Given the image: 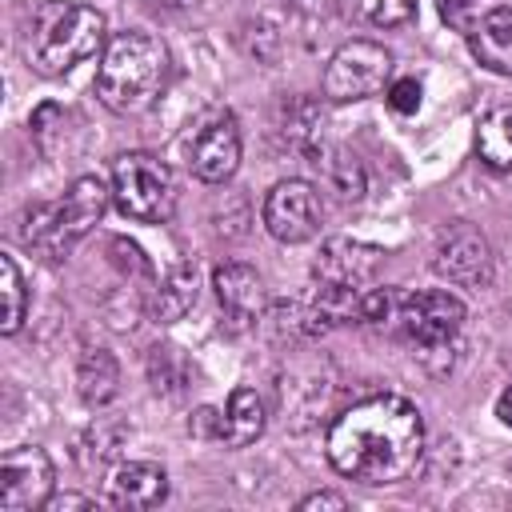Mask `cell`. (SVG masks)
<instances>
[{
    "label": "cell",
    "mask_w": 512,
    "mask_h": 512,
    "mask_svg": "<svg viewBox=\"0 0 512 512\" xmlns=\"http://www.w3.org/2000/svg\"><path fill=\"white\" fill-rule=\"evenodd\" d=\"M188 172L204 184H224L240 168V124L228 108H208L184 136Z\"/></svg>",
    "instance_id": "7"
},
{
    "label": "cell",
    "mask_w": 512,
    "mask_h": 512,
    "mask_svg": "<svg viewBox=\"0 0 512 512\" xmlns=\"http://www.w3.org/2000/svg\"><path fill=\"white\" fill-rule=\"evenodd\" d=\"M380 264H384V248L336 236V240L320 244V256L312 260V276L320 284H332V288H360L376 276Z\"/></svg>",
    "instance_id": "12"
},
{
    "label": "cell",
    "mask_w": 512,
    "mask_h": 512,
    "mask_svg": "<svg viewBox=\"0 0 512 512\" xmlns=\"http://www.w3.org/2000/svg\"><path fill=\"white\" fill-rule=\"evenodd\" d=\"M476 152L492 172H512V104H496L480 116Z\"/></svg>",
    "instance_id": "17"
},
{
    "label": "cell",
    "mask_w": 512,
    "mask_h": 512,
    "mask_svg": "<svg viewBox=\"0 0 512 512\" xmlns=\"http://www.w3.org/2000/svg\"><path fill=\"white\" fill-rule=\"evenodd\" d=\"M392 84V52L376 40H344L324 68V96L332 104L368 100Z\"/></svg>",
    "instance_id": "6"
},
{
    "label": "cell",
    "mask_w": 512,
    "mask_h": 512,
    "mask_svg": "<svg viewBox=\"0 0 512 512\" xmlns=\"http://www.w3.org/2000/svg\"><path fill=\"white\" fill-rule=\"evenodd\" d=\"M112 200L128 220L164 224L176 208V180L152 152H124L112 164Z\"/></svg>",
    "instance_id": "5"
},
{
    "label": "cell",
    "mask_w": 512,
    "mask_h": 512,
    "mask_svg": "<svg viewBox=\"0 0 512 512\" xmlns=\"http://www.w3.org/2000/svg\"><path fill=\"white\" fill-rule=\"evenodd\" d=\"M468 48H472V56H476L488 72L512 76V8H508V4H496V8L472 28Z\"/></svg>",
    "instance_id": "15"
},
{
    "label": "cell",
    "mask_w": 512,
    "mask_h": 512,
    "mask_svg": "<svg viewBox=\"0 0 512 512\" xmlns=\"http://www.w3.org/2000/svg\"><path fill=\"white\" fill-rule=\"evenodd\" d=\"M464 300L448 288H424V292H412L400 300L396 308V320L404 328V336L424 348V352H436V348H448L460 328H464Z\"/></svg>",
    "instance_id": "8"
},
{
    "label": "cell",
    "mask_w": 512,
    "mask_h": 512,
    "mask_svg": "<svg viewBox=\"0 0 512 512\" xmlns=\"http://www.w3.org/2000/svg\"><path fill=\"white\" fill-rule=\"evenodd\" d=\"M144 4H152V8H168V12H180V8H192V4H200V0H144Z\"/></svg>",
    "instance_id": "29"
},
{
    "label": "cell",
    "mask_w": 512,
    "mask_h": 512,
    "mask_svg": "<svg viewBox=\"0 0 512 512\" xmlns=\"http://www.w3.org/2000/svg\"><path fill=\"white\" fill-rule=\"evenodd\" d=\"M320 196L308 180H280L264 196V228L280 244H304L320 232Z\"/></svg>",
    "instance_id": "11"
},
{
    "label": "cell",
    "mask_w": 512,
    "mask_h": 512,
    "mask_svg": "<svg viewBox=\"0 0 512 512\" xmlns=\"http://www.w3.org/2000/svg\"><path fill=\"white\" fill-rule=\"evenodd\" d=\"M168 72H172V60L164 40L144 28H124L100 52L96 96L116 116H140L160 100Z\"/></svg>",
    "instance_id": "2"
},
{
    "label": "cell",
    "mask_w": 512,
    "mask_h": 512,
    "mask_svg": "<svg viewBox=\"0 0 512 512\" xmlns=\"http://www.w3.org/2000/svg\"><path fill=\"white\" fill-rule=\"evenodd\" d=\"M496 416H500V420L512 428V384L500 392V400H496Z\"/></svg>",
    "instance_id": "28"
},
{
    "label": "cell",
    "mask_w": 512,
    "mask_h": 512,
    "mask_svg": "<svg viewBox=\"0 0 512 512\" xmlns=\"http://www.w3.org/2000/svg\"><path fill=\"white\" fill-rule=\"evenodd\" d=\"M384 96H388V108H392V112H400V116H412V112L420 108V96H424V88H420L412 76H400V80H392V84L384 88Z\"/></svg>",
    "instance_id": "24"
},
{
    "label": "cell",
    "mask_w": 512,
    "mask_h": 512,
    "mask_svg": "<svg viewBox=\"0 0 512 512\" xmlns=\"http://www.w3.org/2000/svg\"><path fill=\"white\" fill-rule=\"evenodd\" d=\"M260 432H264V400H260L252 388H236V392L228 396V408H224L220 444H228V448H248Z\"/></svg>",
    "instance_id": "19"
},
{
    "label": "cell",
    "mask_w": 512,
    "mask_h": 512,
    "mask_svg": "<svg viewBox=\"0 0 512 512\" xmlns=\"http://www.w3.org/2000/svg\"><path fill=\"white\" fill-rule=\"evenodd\" d=\"M340 12L368 28H400L416 16V0H340Z\"/></svg>",
    "instance_id": "21"
},
{
    "label": "cell",
    "mask_w": 512,
    "mask_h": 512,
    "mask_svg": "<svg viewBox=\"0 0 512 512\" xmlns=\"http://www.w3.org/2000/svg\"><path fill=\"white\" fill-rule=\"evenodd\" d=\"M52 500V460L36 444L0 456V512H36Z\"/></svg>",
    "instance_id": "10"
},
{
    "label": "cell",
    "mask_w": 512,
    "mask_h": 512,
    "mask_svg": "<svg viewBox=\"0 0 512 512\" xmlns=\"http://www.w3.org/2000/svg\"><path fill=\"white\" fill-rule=\"evenodd\" d=\"M104 48V16L92 4L44 0L28 24V60L40 76H64Z\"/></svg>",
    "instance_id": "3"
},
{
    "label": "cell",
    "mask_w": 512,
    "mask_h": 512,
    "mask_svg": "<svg viewBox=\"0 0 512 512\" xmlns=\"http://www.w3.org/2000/svg\"><path fill=\"white\" fill-rule=\"evenodd\" d=\"M220 428H224V412H216V408H200V412L188 420V432L208 436V440H220Z\"/></svg>",
    "instance_id": "25"
},
{
    "label": "cell",
    "mask_w": 512,
    "mask_h": 512,
    "mask_svg": "<svg viewBox=\"0 0 512 512\" xmlns=\"http://www.w3.org/2000/svg\"><path fill=\"white\" fill-rule=\"evenodd\" d=\"M44 508H48V512H64V508H92V500H88V496H72V492H60V496H52Z\"/></svg>",
    "instance_id": "27"
},
{
    "label": "cell",
    "mask_w": 512,
    "mask_h": 512,
    "mask_svg": "<svg viewBox=\"0 0 512 512\" xmlns=\"http://www.w3.org/2000/svg\"><path fill=\"white\" fill-rule=\"evenodd\" d=\"M432 268L456 288H484L492 280V248L476 224L456 220L436 236Z\"/></svg>",
    "instance_id": "9"
},
{
    "label": "cell",
    "mask_w": 512,
    "mask_h": 512,
    "mask_svg": "<svg viewBox=\"0 0 512 512\" xmlns=\"http://www.w3.org/2000/svg\"><path fill=\"white\" fill-rule=\"evenodd\" d=\"M212 288L232 324H256L264 316V280L248 264H220L212 272Z\"/></svg>",
    "instance_id": "14"
},
{
    "label": "cell",
    "mask_w": 512,
    "mask_h": 512,
    "mask_svg": "<svg viewBox=\"0 0 512 512\" xmlns=\"http://www.w3.org/2000/svg\"><path fill=\"white\" fill-rule=\"evenodd\" d=\"M296 8H304V12H324L328 8V0H292Z\"/></svg>",
    "instance_id": "30"
},
{
    "label": "cell",
    "mask_w": 512,
    "mask_h": 512,
    "mask_svg": "<svg viewBox=\"0 0 512 512\" xmlns=\"http://www.w3.org/2000/svg\"><path fill=\"white\" fill-rule=\"evenodd\" d=\"M0 288H4L0 332L12 336V332L24 324V312H28V288H24V276H20L16 256H8V252H0Z\"/></svg>",
    "instance_id": "22"
},
{
    "label": "cell",
    "mask_w": 512,
    "mask_h": 512,
    "mask_svg": "<svg viewBox=\"0 0 512 512\" xmlns=\"http://www.w3.org/2000/svg\"><path fill=\"white\" fill-rule=\"evenodd\" d=\"M328 464L360 484H400L424 460V420L412 400L380 392L344 408L324 436Z\"/></svg>",
    "instance_id": "1"
},
{
    "label": "cell",
    "mask_w": 512,
    "mask_h": 512,
    "mask_svg": "<svg viewBox=\"0 0 512 512\" xmlns=\"http://www.w3.org/2000/svg\"><path fill=\"white\" fill-rule=\"evenodd\" d=\"M108 200H112V188L100 176H80L68 184V192L60 200L36 204L24 216L20 240L32 252H40L44 260H64L100 224V216L108 212Z\"/></svg>",
    "instance_id": "4"
},
{
    "label": "cell",
    "mask_w": 512,
    "mask_h": 512,
    "mask_svg": "<svg viewBox=\"0 0 512 512\" xmlns=\"http://www.w3.org/2000/svg\"><path fill=\"white\" fill-rule=\"evenodd\" d=\"M436 8H440V16H444L448 28L472 36V28H476L496 4H488V0H436Z\"/></svg>",
    "instance_id": "23"
},
{
    "label": "cell",
    "mask_w": 512,
    "mask_h": 512,
    "mask_svg": "<svg viewBox=\"0 0 512 512\" xmlns=\"http://www.w3.org/2000/svg\"><path fill=\"white\" fill-rule=\"evenodd\" d=\"M296 508H300V512H312V508H348V500H344L340 492H328V488H324V492H312V496H304Z\"/></svg>",
    "instance_id": "26"
},
{
    "label": "cell",
    "mask_w": 512,
    "mask_h": 512,
    "mask_svg": "<svg viewBox=\"0 0 512 512\" xmlns=\"http://www.w3.org/2000/svg\"><path fill=\"white\" fill-rule=\"evenodd\" d=\"M192 304H196V272L188 264H172L168 276L156 284V292L148 300V312H152L156 324H176Z\"/></svg>",
    "instance_id": "18"
},
{
    "label": "cell",
    "mask_w": 512,
    "mask_h": 512,
    "mask_svg": "<svg viewBox=\"0 0 512 512\" xmlns=\"http://www.w3.org/2000/svg\"><path fill=\"white\" fill-rule=\"evenodd\" d=\"M76 388L88 408H104L120 388V364L108 348H84L76 364Z\"/></svg>",
    "instance_id": "16"
},
{
    "label": "cell",
    "mask_w": 512,
    "mask_h": 512,
    "mask_svg": "<svg viewBox=\"0 0 512 512\" xmlns=\"http://www.w3.org/2000/svg\"><path fill=\"white\" fill-rule=\"evenodd\" d=\"M104 500L112 508H128V512H144L168 500V472L152 460H128L108 476Z\"/></svg>",
    "instance_id": "13"
},
{
    "label": "cell",
    "mask_w": 512,
    "mask_h": 512,
    "mask_svg": "<svg viewBox=\"0 0 512 512\" xmlns=\"http://www.w3.org/2000/svg\"><path fill=\"white\" fill-rule=\"evenodd\" d=\"M312 160H316L324 184H328L340 200H360V196H364V168H360L356 156H348V152H324V148H320Z\"/></svg>",
    "instance_id": "20"
}]
</instances>
